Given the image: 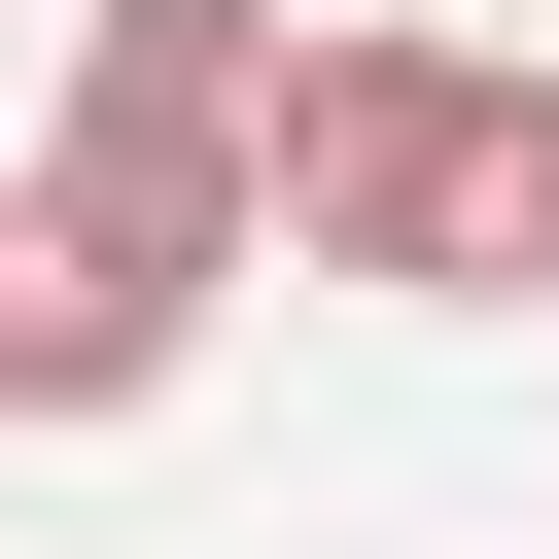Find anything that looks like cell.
I'll use <instances>...</instances> for the list:
<instances>
[{
	"label": "cell",
	"instance_id": "obj_1",
	"mask_svg": "<svg viewBox=\"0 0 559 559\" xmlns=\"http://www.w3.org/2000/svg\"><path fill=\"white\" fill-rule=\"evenodd\" d=\"M280 210H314V280H384V314H524V280H559V70H489V35H314Z\"/></svg>",
	"mask_w": 559,
	"mask_h": 559
},
{
	"label": "cell",
	"instance_id": "obj_2",
	"mask_svg": "<svg viewBox=\"0 0 559 559\" xmlns=\"http://www.w3.org/2000/svg\"><path fill=\"white\" fill-rule=\"evenodd\" d=\"M280 105H314V35H280V0H70L35 210H70V245H140V280H245V245H280Z\"/></svg>",
	"mask_w": 559,
	"mask_h": 559
},
{
	"label": "cell",
	"instance_id": "obj_3",
	"mask_svg": "<svg viewBox=\"0 0 559 559\" xmlns=\"http://www.w3.org/2000/svg\"><path fill=\"white\" fill-rule=\"evenodd\" d=\"M210 349V280H140V245H70V210H0V419H140Z\"/></svg>",
	"mask_w": 559,
	"mask_h": 559
},
{
	"label": "cell",
	"instance_id": "obj_4",
	"mask_svg": "<svg viewBox=\"0 0 559 559\" xmlns=\"http://www.w3.org/2000/svg\"><path fill=\"white\" fill-rule=\"evenodd\" d=\"M0 210H35V175H0Z\"/></svg>",
	"mask_w": 559,
	"mask_h": 559
}]
</instances>
